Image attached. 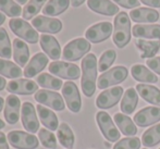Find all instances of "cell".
<instances>
[{"label":"cell","instance_id":"6da1fadb","mask_svg":"<svg viewBox=\"0 0 160 149\" xmlns=\"http://www.w3.org/2000/svg\"><path fill=\"white\" fill-rule=\"evenodd\" d=\"M97 58L94 53H88L82 60V90L86 97H92L96 90L97 81Z\"/></svg>","mask_w":160,"mask_h":149},{"label":"cell","instance_id":"7a4b0ae2","mask_svg":"<svg viewBox=\"0 0 160 149\" xmlns=\"http://www.w3.org/2000/svg\"><path fill=\"white\" fill-rule=\"evenodd\" d=\"M131 21L127 12H119L114 17L113 42L118 48H124L131 40Z\"/></svg>","mask_w":160,"mask_h":149},{"label":"cell","instance_id":"3957f363","mask_svg":"<svg viewBox=\"0 0 160 149\" xmlns=\"http://www.w3.org/2000/svg\"><path fill=\"white\" fill-rule=\"evenodd\" d=\"M91 42L85 38H76L65 45L62 57L68 61H78L89 52Z\"/></svg>","mask_w":160,"mask_h":149},{"label":"cell","instance_id":"277c9868","mask_svg":"<svg viewBox=\"0 0 160 149\" xmlns=\"http://www.w3.org/2000/svg\"><path fill=\"white\" fill-rule=\"evenodd\" d=\"M9 26L18 37L30 44H36L39 40L37 31L34 30L33 26L24 19H18V17L11 19L9 21Z\"/></svg>","mask_w":160,"mask_h":149},{"label":"cell","instance_id":"5b68a950","mask_svg":"<svg viewBox=\"0 0 160 149\" xmlns=\"http://www.w3.org/2000/svg\"><path fill=\"white\" fill-rule=\"evenodd\" d=\"M128 71L125 67H122V65L114 67L99 76L97 86H98L99 89H106L109 86L120 84L128 77Z\"/></svg>","mask_w":160,"mask_h":149},{"label":"cell","instance_id":"8992f818","mask_svg":"<svg viewBox=\"0 0 160 149\" xmlns=\"http://www.w3.org/2000/svg\"><path fill=\"white\" fill-rule=\"evenodd\" d=\"M7 137L10 145L15 149H36L39 145L35 135L23 131H11Z\"/></svg>","mask_w":160,"mask_h":149},{"label":"cell","instance_id":"52a82bcc","mask_svg":"<svg viewBox=\"0 0 160 149\" xmlns=\"http://www.w3.org/2000/svg\"><path fill=\"white\" fill-rule=\"evenodd\" d=\"M48 70L51 74L64 80H78L81 76V70L78 65L64 61H53L49 64Z\"/></svg>","mask_w":160,"mask_h":149},{"label":"cell","instance_id":"ba28073f","mask_svg":"<svg viewBox=\"0 0 160 149\" xmlns=\"http://www.w3.org/2000/svg\"><path fill=\"white\" fill-rule=\"evenodd\" d=\"M96 121L102 133L103 137L111 143H116L120 139L121 133L118 131L116 124L113 123L111 117L105 111H99L96 114Z\"/></svg>","mask_w":160,"mask_h":149},{"label":"cell","instance_id":"9c48e42d","mask_svg":"<svg viewBox=\"0 0 160 149\" xmlns=\"http://www.w3.org/2000/svg\"><path fill=\"white\" fill-rule=\"evenodd\" d=\"M35 100L39 102V105L47 106L56 111H62L65 108L63 98L61 97V95L59 92H51V90L39 89L35 94Z\"/></svg>","mask_w":160,"mask_h":149},{"label":"cell","instance_id":"30bf717a","mask_svg":"<svg viewBox=\"0 0 160 149\" xmlns=\"http://www.w3.org/2000/svg\"><path fill=\"white\" fill-rule=\"evenodd\" d=\"M62 96L70 111L78 113L82 107V99L75 83L68 81L62 86Z\"/></svg>","mask_w":160,"mask_h":149},{"label":"cell","instance_id":"8fae6325","mask_svg":"<svg viewBox=\"0 0 160 149\" xmlns=\"http://www.w3.org/2000/svg\"><path fill=\"white\" fill-rule=\"evenodd\" d=\"M112 33V24L110 22H100L91 26L85 33V37L89 42L98 44L108 39Z\"/></svg>","mask_w":160,"mask_h":149},{"label":"cell","instance_id":"7c38bea8","mask_svg":"<svg viewBox=\"0 0 160 149\" xmlns=\"http://www.w3.org/2000/svg\"><path fill=\"white\" fill-rule=\"evenodd\" d=\"M32 25L37 32L57 34L62 30V22L58 19L46 15H38L32 20Z\"/></svg>","mask_w":160,"mask_h":149},{"label":"cell","instance_id":"4fadbf2b","mask_svg":"<svg viewBox=\"0 0 160 149\" xmlns=\"http://www.w3.org/2000/svg\"><path fill=\"white\" fill-rule=\"evenodd\" d=\"M123 95V88L121 86L112 87L103 90L96 99V106L100 109H110L120 101Z\"/></svg>","mask_w":160,"mask_h":149},{"label":"cell","instance_id":"5bb4252c","mask_svg":"<svg viewBox=\"0 0 160 149\" xmlns=\"http://www.w3.org/2000/svg\"><path fill=\"white\" fill-rule=\"evenodd\" d=\"M21 119H22V125L28 131V133H36L39 128V122H38L37 116H36L35 106L33 103L24 102L21 108Z\"/></svg>","mask_w":160,"mask_h":149},{"label":"cell","instance_id":"9a60e30c","mask_svg":"<svg viewBox=\"0 0 160 149\" xmlns=\"http://www.w3.org/2000/svg\"><path fill=\"white\" fill-rule=\"evenodd\" d=\"M7 90L13 95H32L38 92V84L28 78L13 80L7 84Z\"/></svg>","mask_w":160,"mask_h":149},{"label":"cell","instance_id":"2e32d148","mask_svg":"<svg viewBox=\"0 0 160 149\" xmlns=\"http://www.w3.org/2000/svg\"><path fill=\"white\" fill-rule=\"evenodd\" d=\"M160 121L159 107H146L134 116V123L141 127H146Z\"/></svg>","mask_w":160,"mask_h":149},{"label":"cell","instance_id":"e0dca14e","mask_svg":"<svg viewBox=\"0 0 160 149\" xmlns=\"http://www.w3.org/2000/svg\"><path fill=\"white\" fill-rule=\"evenodd\" d=\"M21 108V101L15 95H9L7 97L6 106H4V119L7 123L10 125H14L18 123Z\"/></svg>","mask_w":160,"mask_h":149},{"label":"cell","instance_id":"ac0fdd59","mask_svg":"<svg viewBox=\"0 0 160 149\" xmlns=\"http://www.w3.org/2000/svg\"><path fill=\"white\" fill-rule=\"evenodd\" d=\"M39 44L42 49L52 60H58L61 57V47L57 39L51 35H42L39 37Z\"/></svg>","mask_w":160,"mask_h":149},{"label":"cell","instance_id":"d6986e66","mask_svg":"<svg viewBox=\"0 0 160 149\" xmlns=\"http://www.w3.org/2000/svg\"><path fill=\"white\" fill-rule=\"evenodd\" d=\"M47 64H48V57L42 52L36 53L24 69V76L28 78L34 77L38 73H40Z\"/></svg>","mask_w":160,"mask_h":149},{"label":"cell","instance_id":"ffe728a7","mask_svg":"<svg viewBox=\"0 0 160 149\" xmlns=\"http://www.w3.org/2000/svg\"><path fill=\"white\" fill-rule=\"evenodd\" d=\"M87 6L92 11L102 15L112 17L119 13V7L110 0H87Z\"/></svg>","mask_w":160,"mask_h":149},{"label":"cell","instance_id":"44dd1931","mask_svg":"<svg viewBox=\"0 0 160 149\" xmlns=\"http://www.w3.org/2000/svg\"><path fill=\"white\" fill-rule=\"evenodd\" d=\"M159 17L158 11L150 8H137L130 12V17L136 23H155Z\"/></svg>","mask_w":160,"mask_h":149},{"label":"cell","instance_id":"7402d4cb","mask_svg":"<svg viewBox=\"0 0 160 149\" xmlns=\"http://www.w3.org/2000/svg\"><path fill=\"white\" fill-rule=\"evenodd\" d=\"M133 36L137 38L160 39L159 24H136L133 26Z\"/></svg>","mask_w":160,"mask_h":149},{"label":"cell","instance_id":"603a6c76","mask_svg":"<svg viewBox=\"0 0 160 149\" xmlns=\"http://www.w3.org/2000/svg\"><path fill=\"white\" fill-rule=\"evenodd\" d=\"M136 90L141 97L147 102L160 107V89L152 85L147 84H137Z\"/></svg>","mask_w":160,"mask_h":149},{"label":"cell","instance_id":"cb8c5ba5","mask_svg":"<svg viewBox=\"0 0 160 149\" xmlns=\"http://www.w3.org/2000/svg\"><path fill=\"white\" fill-rule=\"evenodd\" d=\"M36 110H37L38 117L39 120L47 128H49L50 131H56L58 130L59 126V121H58L57 116L55 114V112H52L50 109L44 107L42 105H37L36 106Z\"/></svg>","mask_w":160,"mask_h":149},{"label":"cell","instance_id":"d4e9b609","mask_svg":"<svg viewBox=\"0 0 160 149\" xmlns=\"http://www.w3.org/2000/svg\"><path fill=\"white\" fill-rule=\"evenodd\" d=\"M30 58V50L25 42L20 38H15L13 40V59L19 67L26 65Z\"/></svg>","mask_w":160,"mask_h":149},{"label":"cell","instance_id":"484cf974","mask_svg":"<svg viewBox=\"0 0 160 149\" xmlns=\"http://www.w3.org/2000/svg\"><path fill=\"white\" fill-rule=\"evenodd\" d=\"M132 76L136 81L141 83H148V84H155L158 82V77L156 74H154L149 69L142 64H135L131 69Z\"/></svg>","mask_w":160,"mask_h":149},{"label":"cell","instance_id":"4316f807","mask_svg":"<svg viewBox=\"0 0 160 149\" xmlns=\"http://www.w3.org/2000/svg\"><path fill=\"white\" fill-rule=\"evenodd\" d=\"M136 47L142 51V58H154L155 55L160 49V39L158 40H145V39H137Z\"/></svg>","mask_w":160,"mask_h":149},{"label":"cell","instance_id":"83f0119b","mask_svg":"<svg viewBox=\"0 0 160 149\" xmlns=\"http://www.w3.org/2000/svg\"><path fill=\"white\" fill-rule=\"evenodd\" d=\"M70 2L71 0H49L42 8V13L46 17H57L69 8Z\"/></svg>","mask_w":160,"mask_h":149},{"label":"cell","instance_id":"f1b7e54d","mask_svg":"<svg viewBox=\"0 0 160 149\" xmlns=\"http://www.w3.org/2000/svg\"><path fill=\"white\" fill-rule=\"evenodd\" d=\"M114 122L118 125V127L120 128L121 133L125 136H134L137 133L136 125L133 123V121L131 118H128V116H124L123 113H116L114 116Z\"/></svg>","mask_w":160,"mask_h":149},{"label":"cell","instance_id":"f546056e","mask_svg":"<svg viewBox=\"0 0 160 149\" xmlns=\"http://www.w3.org/2000/svg\"><path fill=\"white\" fill-rule=\"evenodd\" d=\"M138 102L137 92L134 88H128L125 90L124 96L121 101V111L124 114H131L135 110Z\"/></svg>","mask_w":160,"mask_h":149},{"label":"cell","instance_id":"4dcf8cb0","mask_svg":"<svg viewBox=\"0 0 160 149\" xmlns=\"http://www.w3.org/2000/svg\"><path fill=\"white\" fill-rule=\"evenodd\" d=\"M57 136L59 139L60 144L67 149H72L74 146V142H75V137H74L73 131L71 130L67 123H61L58 127Z\"/></svg>","mask_w":160,"mask_h":149},{"label":"cell","instance_id":"1f68e13d","mask_svg":"<svg viewBox=\"0 0 160 149\" xmlns=\"http://www.w3.org/2000/svg\"><path fill=\"white\" fill-rule=\"evenodd\" d=\"M22 74H23V72H22L21 67L19 65H17L15 63L11 62L9 60L0 58V75L15 80V78L22 76Z\"/></svg>","mask_w":160,"mask_h":149},{"label":"cell","instance_id":"d6a6232c","mask_svg":"<svg viewBox=\"0 0 160 149\" xmlns=\"http://www.w3.org/2000/svg\"><path fill=\"white\" fill-rule=\"evenodd\" d=\"M160 143V124L149 127L142 136V144L145 147H154Z\"/></svg>","mask_w":160,"mask_h":149},{"label":"cell","instance_id":"836d02e7","mask_svg":"<svg viewBox=\"0 0 160 149\" xmlns=\"http://www.w3.org/2000/svg\"><path fill=\"white\" fill-rule=\"evenodd\" d=\"M36 82L39 86L44 87V88L53 90H58L63 86V83L60 78L55 77L48 73H42L40 75H38L36 78Z\"/></svg>","mask_w":160,"mask_h":149},{"label":"cell","instance_id":"e575fe53","mask_svg":"<svg viewBox=\"0 0 160 149\" xmlns=\"http://www.w3.org/2000/svg\"><path fill=\"white\" fill-rule=\"evenodd\" d=\"M0 10L6 15L13 19L21 15L23 12L21 6H19L14 0H0Z\"/></svg>","mask_w":160,"mask_h":149},{"label":"cell","instance_id":"d590c367","mask_svg":"<svg viewBox=\"0 0 160 149\" xmlns=\"http://www.w3.org/2000/svg\"><path fill=\"white\" fill-rule=\"evenodd\" d=\"M12 56L11 42L7 31L3 27H0V57L8 60Z\"/></svg>","mask_w":160,"mask_h":149},{"label":"cell","instance_id":"8d00e7d4","mask_svg":"<svg viewBox=\"0 0 160 149\" xmlns=\"http://www.w3.org/2000/svg\"><path fill=\"white\" fill-rule=\"evenodd\" d=\"M47 0H30L28 2L25 7L23 9V12H22V15H23L24 20H32L33 17H35L38 12L40 11L42 7L45 4Z\"/></svg>","mask_w":160,"mask_h":149},{"label":"cell","instance_id":"74e56055","mask_svg":"<svg viewBox=\"0 0 160 149\" xmlns=\"http://www.w3.org/2000/svg\"><path fill=\"white\" fill-rule=\"evenodd\" d=\"M117 59V52L113 49H109V50H106L105 52L101 55L100 59L98 62V71L103 72L105 73Z\"/></svg>","mask_w":160,"mask_h":149},{"label":"cell","instance_id":"f35d334b","mask_svg":"<svg viewBox=\"0 0 160 149\" xmlns=\"http://www.w3.org/2000/svg\"><path fill=\"white\" fill-rule=\"evenodd\" d=\"M38 138L42 142V145L45 148L48 149H56L57 148V139L53 133L46 128H40L38 133Z\"/></svg>","mask_w":160,"mask_h":149},{"label":"cell","instance_id":"ab89813d","mask_svg":"<svg viewBox=\"0 0 160 149\" xmlns=\"http://www.w3.org/2000/svg\"><path fill=\"white\" fill-rule=\"evenodd\" d=\"M141 143V139L137 137H127L116 143L113 149H139Z\"/></svg>","mask_w":160,"mask_h":149},{"label":"cell","instance_id":"60d3db41","mask_svg":"<svg viewBox=\"0 0 160 149\" xmlns=\"http://www.w3.org/2000/svg\"><path fill=\"white\" fill-rule=\"evenodd\" d=\"M112 1H114L117 4L123 7V8L132 9V10H133V8H137V7L141 4L138 0H112Z\"/></svg>","mask_w":160,"mask_h":149},{"label":"cell","instance_id":"b9f144b4","mask_svg":"<svg viewBox=\"0 0 160 149\" xmlns=\"http://www.w3.org/2000/svg\"><path fill=\"white\" fill-rule=\"evenodd\" d=\"M147 67L160 75V57H154L147 60Z\"/></svg>","mask_w":160,"mask_h":149},{"label":"cell","instance_id":"7bdbcfd3","mask_svg":"<svg viewBox=\"0 0 160 149\" xmlns=\"http://www.w3.org/2000/svg\"><path fill=\"white\" fill-rule=\"evenodd\" d=\"M7 139L8 137L4 135V133L0 132V149H9V144Z\"/></svg>","mask_w":160,"mask_h":149},{"label":"cell","instance_id":"ee69618b","mask_svg":"<svg viewBox=\"0 0 160 149\" xmlns=\"http://www.w3.org/2000/svg\"><path fill=\"white\" fill-rule=\"evenodd\" d=\"M141 1L152 8H160V0H141Z\"/></svg>","mask_w":160,"mask_h":149},{"label":"cell","instance_id":"f6af8a7d","mask_svg":"<svg viewBox=\"0 0 160 149\" xmlns=\"http://www.w3.org/2000/svg\"><path fill=\"white\" fill-rule=\"evenodd\" d=\"M85 2V0H71V4L72 7H74V8H78V7H80L81 4H83Z\"/></svg>","mask_w":160,"mask_h":149},{"label":"cell","instance_id":"bcb514c9","mask_svg":"<svg viewBox=\"0 0 160 149\" xmlns=\"http://www.w3.org/2000/svg\"><path fill=\"white\" fill-rule=\"evenodd\" d=\"M6 85H7V82L2 76H0V90H3L6 88Z\"/></svg>","mask_w":160,"mask_h":149},{"label":"cell","instance_id":"7dc6e473","mask_svg":"<svg viewBox=\"0 0 160 149\" xmlns=\"http://www.w3.org/2000/svg\"><path fill=\"white\" fill-rule=\"evenodd\" d=\"M4 21H6V14L0 12V25H2L4 23Z\"/></svg>","mask_w":160,"mask_h":149},{"label":"cell","instance_id":"c3c4849f","mask_svg":"<svg viewBox=\"0 0 160 149\" xmlns=\"http://www.w3.org/2000/svg\"><path fill=\"white\" fill-rule=\"evenodd\" d=\"M3 105H4V100L2 97H0V112H1V110L3 109Z\"/></svg>","mask_w":160,"mask_h":149},{"label":"cell","instance_id":"681fc988","mask_svg":"<svg viewBox=\"0 0 160 149\" xmlns=\"http://www.w3.org/2000/svg\"><path fill=\"white\" fill-rule=\"evenodd\" d=\"M14 1H17L19 4H25L28 2V0H14Z\"/></svg>","mask_w":160,"mask_h":149},{"label":"cell","instance_id":"f907efd6","mask_svg":"<svg viewBox=\"0 0 160 149\" xmlns=\"http://www.w3.org/2000/svg\"><path fill=\"white\" fill-rule=\"evenodd\" d=\"M4 126H6V124H4V122L2 121L1 119H0V130H2V128H3Z\"/></svg>","mask_w":160,"mask_h":149},{"label":"cell","instance_id":"816d5d0a","mask_svg":"<svg viewBox=\"0 0 160 149\" xmlns=\"http://www.w3.org/2000/svg\"><path fill=\"white\" fill-rule=\"evenodd\" d=\"M144 149H147V148H144Z\"/></svg>","mask_w":160,"mask_h":149}]
</instances>
